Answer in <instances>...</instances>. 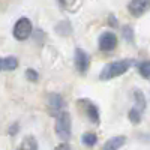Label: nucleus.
Instances as JSON below:
<instances>
[{"mask_svg":"<svg viewBox=\"0 0 150 150\" xmlns=\"http://www.w3.org/2000/svg\"><path fill=\"white\" fill-rule=\"evenodd\" d=\"M0 66H2L3 71H14L18 68V60L17 57H12V56L3 57L2 62H0Z\"/></svg>","mask_w":150,"mask_h":150,"instance_id":"9","label":"nucleus"},{"mask_svg":"<svg viewBox=\"0 0 150 150\" xmlns=\"http://www.w3.org/2000/svg\"><path fill=\"white\" fill-rule=\"evenodd\" d=\"M78 104L84 108L87 117H89L93 123H99V111H98V107L93 102H90L89 99H80Z\"/></svg>","mask_w":150,"mask_h":150,"instance_id":"7","label":"nucleus"},{"mask_svg":"<svg viewBox=\"0 0 150 150\" xmlns=\"http://www.w3.org/2000/svg\"><path fill=\"white\" fill-rule=\"evenodd\" d=\"M51 107L54 110H60L62 107H63V101H62L60 96H57V95H53L51 96Z\"/></svg>","mask_w":150,"mask_h":150,"instance_id":"14","label":"nucleus"},{"mask_svg":"<svg viewBox=\"0 0 150 150\" xmlns=\"http://www.w3.org/2000/svg\"><path fill=\"white\" fill-rule=\"evenodd\" d=\"M125 141H126V138H125L123 135L112 137V138H110V140L104 144L102 150H119V149L125 144Z\"/></svg>","mask_w":150,"mask_h":150,"instance_id":"8","label":"nucleus"},{"mask_svg":"<svg viewBox=\"0 0 150 150\" xmlns=\"http://www.w3.org/2000/svg\"><path fill=\"white\" fill-rule=\"evenodd\" d=\"M123 32H125V36H126V39L131 41V39H132V36H129V33H132V30H131L129 27H123Z\"/></svg>","mask_w":150,"mask_h":150,"instance_id":"17","label":"nucleus"},{"mask_svg":"<svg viewBox=\"0 0 150 150\" xmlns=\"http://www.w3.org/2000/svg\"><path fill=\"white\" fill-rule=\"evenodd\" d=\"M56 150H72V147L69 144H66V143H62V144H59L56 147Z\"/></svg>","mask_w":150,"mask_h":150,"instance_id":"16","label":"nucleus"},{"mask_svg":"<svg viewBox=\"0 0 150 150\" xmlns=\"http://www.w3.org/2000/svg\"><path fill=\"white\" fill-rule=\"evenodd\" d=\"M129 120L132 122V123H140V120H141V112H140V110L138 108H132L131 111H129Z\"/></svg>","mask_w":150,"mask_h":150,"instance_id":"12","label":"nucleus"},{"mask_svg":"<svg viewBox=\"0 0 150 150\" xmlns=\"http://www.w3.org/2000/svg\"><path fill=\"white\" fill-rule=\"evenodd\" d=\"M89 65H90L89 54H87L84 50L77 48L75 50V68L78 69V72L84 74L87 69H89Z\"/></svg>","mask_w":150,"mask_h":150,"instance_id":"6","label":"nucleus"},{"mask_svg":"<svg viewBox=\"0 0 150 150\" xmlns=\"http://www.w3.org/2000/svg\"><path fill=\"white\" fill-rule=\"evenodd\" d=\"M140 74L144 78H150V62H143L140 65Z\"/></svg>","mask_w":150,"mask_h":150,"instance_id":"13","label":"nucleus"},{"mask_svg":"<svg viewBox=\"0 0 150 150\" xmlns=\"http://www.w3.org/2000/svg\"><path fill=\"white\" fill-rule=\"evenodd\" d=\"M83 143L86 144V146H89V147H92V146H95L96 144V141H98V137L93 134V132H87V134H84L83 135Z\"/></svg>","mask_w":150,"mask_h":150,"instance_id":"10","label":"nucleus"},{"mask_svg":"<svg viewBox=\"0 0 150 150\" xmlns=\"http://www.w3.org/2000/svg\"><path fill=\"white\" fill-rule=\"evenodd\" d=\"M56 134H57V137L60 140H63V141L69 140V137H71V116H69V112L62 111L57 116Z\"/></svg>","mask_w":150,"mask_h":150,"instance_id":"2","label":"nucleus"},{"mask_svg":"<svg viewBox=\"0 0 150 150\" xmlns=\"http://www.w3.org/2000/svg\"><path fill=\"white\" fill-rule=\"evenodd\" d=\"M128 9L134 17H141L150 9V0H131Z\"/></svg>","mask_w":150,"mask_h":150,"instance_id":"4","label":"nucleus"},{"mask_svg":"<svg viewBox=\"0 0 150 150\" xmlns=\"http://www.w3.org/2000/svg\"><path fill=\"white\" fill-rule=\"evenodd\" d=\"M32 30H33V26H32V21L26 17L20 18L15 26H14V30H12V33H14V38L18 41H24L27 39V38L32 35Z\"/></svg>","mask_w":150,"mask_h":150,"instance_id":"3","label":"nucleus"},{"mask_svg":"<svg viewBox=\"0 0 150 150\" xmlns=\"http://www.w3.org/2000/svg\"><path fill=\"white\" fill-rule=\"evenodd\" d=\"M26 75H27V78H29L30 81H36V80H38V74H36L33 69H27Z\"/></svg>","mask_w":150,"mask_h":150,"instance_id":"15","label":"nucleus"},{"mask_svg":"<svg viewBox=\"0 0 150 150\" xmlns=\"http://www.w3.org/2000/svg\"><path fill=\"white\" fill-rule=\"evenodd\" d=\"M134 62L129 60V59H125V60H117V62H111V63H108L102 72L99 74V78H101L102 81H108L111 78H116V77H120V75H123L125 72H126L131 66H132Z\"/></svg>","mask_w":150,"mask_h":150,"instance_id":"1","label":"nucleus"},{"mask_svg":"<svg viewBox=\"0 0 150 150\" xmlns=\"http://www.w3.org/2000/svg\"><path fill=\"white\" fill-rule=\"evenodd\" d=\"M134 96H135V101H137V107H138V110H144V108H146V99H144V95H143L140 90H135Z\"/></svg>","mask_w":150,"mask_h":150,"instance_id":"11","label":"nucleus"},{"mask_svg":"<svg viewBox=\"0 0 150 150\" xmlns=\"http://www.w3.org/2000/svg\"><path fill=\"white\" fill-rule=\"evenodd\" d=\"M116 45H117V36L112 32H105L99 38V48L102 51H111V50L116 48Z\"/></svg>","mask_w":150,"mask_h":150,"instance_id":"5","label":"nucleus"}]
</instances>
